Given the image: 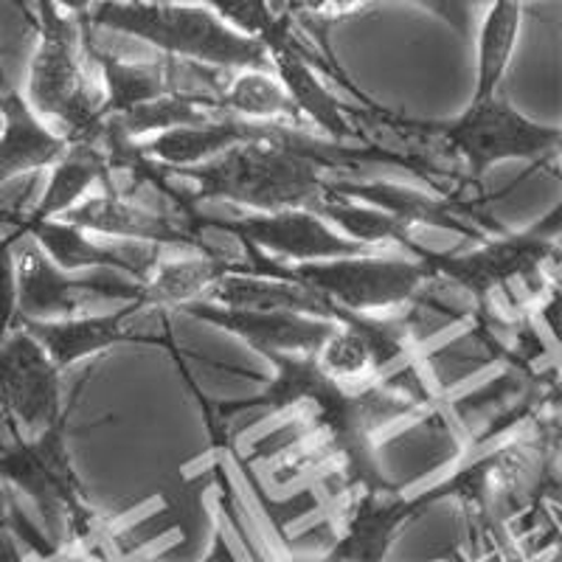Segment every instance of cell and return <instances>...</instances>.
<instances>
[{
  "label": "cell",
  "mask_w": 562,
  "mask_h": 562,
  "mask_svg": "<svg viewBox=\"0 0 562 562\" xmlns=\"http://www.w3.org/2000/svg\"><path fill=\"white\" fill-rule=\"evenodd\" d=\"M355 155L360 153H351V149L346 153L338 140L324 144V140L268 122L259 124L250 138L223 149L203 164L175 169L158 164L164 175H178L198 183V192L189 198L178 194V189H172L167 178L155 189L175 203L194 205L205 200H225V203L248 205L265 214L284 209L313 211L326 194L324 169L344 167Z\"/></svg>",
  "instance_id": "obj_1"
},
{
  "label": "cell",
  "mask_w": 562,
  "mask_h": 562,
  "mask_svg": "<svg viewBox=\"0 0 562 562\" xmlns=\"http://www.w3.org/2000/svg\"><path fill=\"white\" fill-rule=\"evenodd\" d=\"M82 23L147 40L160 54L209 68L273 74L262 40L239 34L209 7H183L175 0H97Z\"/></svg>",
  "instance_id": "obj_2"
},
{
  "label": "cell",
  "mask_w": 562,
  "mask_h": 562,
  "mask_svg": "<svg viewBox=\"0 0 562 562\" xmlns=\"http://www.w3.org/2000/svg\"><path fill=\"white\" fill-rule=\"evenodd\" d=\"M307 403L315 405V430L326 439V456H338L344 467V490L363 486L369 495H391L394 481L380 470L371 436L400 416L416 414L419 405L389 383L349 391L329 371Z\"/></svg>",
  "instance_id": "obj_3"
},
{
  "label": "cell",
  "mask_w": 562,
  "mask_h": 562,
  "mask_svg": "<svg viewBox=\"0 0 562 562\" xmlns=\"http://www.w3.org/2000/svg\"><path fill=\"white\" fill-rule=\"evenodd\" d=\"M40 40L29 68V104L59 119L68 140L102 135V90L85 70V23L54 0H37Z\"/></svg>",
  "instance_id": "obj_4"
},
{
  "label": "cell",
  "mask_w": 562,
  "mask_h": 562,
  "mask_svg": "<svg viewBox=\"0 0 562 562\" xmlns=\"http://www.w3.org/2000/svg\"><path fill=\"white\" fill-rule=\"evenodd\" d=\"M0 481L26 492L54 535L85 540L93 531V509L68 459L65 416L40 430L37 439H20L18 430H12V441L0 439Z\"/></svg>",
  "instance_id": "obj_5"
},
{
  "label": "cell",
  "mask_w": 562,
  "mask_h": 562,
  "mask_svg": "<svg viewBox=\"0 0 562 562\" xmlns=\"http://www.w3.org/2000/svg\"><path fill=\"white\" fill-rule=\"evenodd\" d=\"M557 237H560V205H554V211L537 220L531 228L518 231V234L504 231L498 239H484V245L470 254L428 250L422 259L434 265L436 273L448 276L459 288H464L479 304H484L492 290L504 288L509 293V281L515 279L526 281L531 299H540L551 290L543 268L551 259L554 262L560 259Z\"/></svg>",
  "instance_id": "obj_6"
},
{
  "label": "cell",
  "mask_w": 562,
  "mask_h": 562,
  "mask_svg": "<svg viewBox=\"0 0 562 562\" xmlns=\"http://www.w3.org/2000/svg\"><path fill=\"white\" fill-rule=\"evenodd\" d=\"M281 279L318 290L346 310L371 313V310L416 304L422 290L439 279V273L425 259L408 262V259H385L383 254H374L284 265Z\"/></svg>",
  "instance_id": "obj_7"
},
{
  "label": "cell",
  "mask_w": 562,
  "mask_h": 562,
  "mask_svg": "<svg viewBox=\"0 0 562 562\" xmlns=\"http://www.w3.org/2000/svg\"><path fill=\"white\" fill-rule=\"evenodd\" d=\"M422 130L439 135L464 160L470 180H481L501 160H537L560 147V127L529 122L498 93L470 102L453 122L425 124Z\"/></svg>",
  "instance_id": "obj_8"
},
{
  "label": "cell",
  "mask_w": 562,
  "mask_h": 562,
  "mask_svg": "<svg viewBox=\"0 0 562 562\" xmlns=\"http://www.w3.org/2000/svg\"><path fill=\"white\" fill-rule=\"evenodd\" d=\"M186 217V228L198 234L200 228L228 231L243 245H254L259 250L293 259V262H315V259H340V256H374L383 254L385 245L358 243L346 237L340 231L329 228L326 220L307 209H284L273 214H259V217H200L192 203H178Z\"/></svg>",
  "instance_id": "obj_9"
},
{
  "label": "cell",
  "mask_w": 562,
  "mask_h": 562,
  "mask_svg": "<svg viewBox=\"0 0 562 562\" xmlns=\"http://www.w3.org/2000/svg\"><path fill=\"white\" fill-rule=\"evenodd\" d=\"M59 374L37 338L12 326L0 338V416L40 434L63 419Z\"/></svg>",
  "instance_id": "obj_10"
},
{
  "label": "cell",
  "mask_w": 562,
  "mask_h": 562,
  "mask_svg": "<svg viewBox=\"0 0 562 562\" xmlns=\"http://www.w3.org/2000/svg\"><path fill=\"white\" fill-rule=\"evenodd\" d=\"M115 273L74 276V270L57 268L40 245H29L18 256V315L70 318L93 299H138L144 281H124Z\"/></svg>",
  "instance_id": "obj_11"
},
{
  "label": "cell",
  "mask_w": 562,
  "mask_h": 562,
  "mask_svg": "<svg viewBox=\"0 0 562 562\" xmlns=\"http://www.w3.org/2000/svg\"><path fill=\"white\" fill-rule=\"evenodd\" d=\"M270 63H273V74L279 77V82L284 85V90L290 93V99L295 102V108L301 110V115H307L310 122L318 124L326 135L338 144H346L349 138H358V130L349 127L344 110H340L338 99L329 93V90L321 85L318 70L326 77H335L344 88L355 90V85L344 77L338 63L326 57H315L307 45L301 43L293 34V18L284 20V26L276 32V37L268 43ZM358 93V90H355Z\"/></svg>",
  "instance_id": "obj_12"
},
{
  "label": "cell",
  "mask_w": 562,
  "mask_h": 562,
  "mask_svg": "<svg viewBox=\"0 0 562 562\" xmlns=\"http://www.w3.org/2000/svg\"><path fill=\"white\" fill-rule=\"evenodd\" d=\"M178 310L237 335L259 355H268V351H290V355L318 351L321 344L338 326L329 318H315V315L293 313V310L220 307V304H211L205 299L186 301Z\"/></svg>",
  "instance_id": "obj_13"
},
{
  "label": "cell",
  "mask_w": 562,
  "mask_h": 562,
  "mask_svg": "<svg viewBox=\"0 0 562 562\" xmlns=\"http://www.w3.org/2000/svg\"><path fill=\"white\" fill-rule=\"evenodd\" d=\"M326 192L340 194V198L360 200V203L378 205V209L394 214L400 223L411 225H434V228L456 231L470 239L484 243L486 234H504V225L498 220L479 214L473 205L461 200H439L425 192H414L405 186L385 183V180H371V183H326Z\"/></svg>",
  "instance_id": "obj_14"
},
{
  "label": "cell",
  "mask_w": 562,
  "mask_h": 562,
  "mask_svg": "<svg viewBox=\"0 0 562 562\" xmlns=\"http://www.w3.org/2000/svg\"><path fill=\"white\" fill-rule=\"evenodd\" d=\"M59 220L77 225L82 231H97L108 237L144 239L155 245H180V248H194L205 256H228L225 250L211 248L205 239L192 234L189 228H180L172 220L158 214V211L140 209V205L124 200L119 192H104L99 198H82L77 205L59 214Z\"/></svg>",
  "instance_id": "obj_15"
},
{
  "label": "cell",
  "mask_w": 562,
  "mask_h": 562,
  "mask_svg": "<svg viewBox=\"0 0 562 562\" xmlns=\"http://www.w3.org/2000/svg\"><path fill=\"white\" fill-rule=\"evenodd\" d=\"M68 135H57L20 90L0 82V186L18 175L40 172L57 164Z\"/></svg>",
  "instance_id": "obj_16"
},
{
  "label": "cell",
  "mask_w": 562,
  "mask_h": 562,
  "mask_svg": "<svg viewBox=\"0 0 562 562\" xmlns=\"http://www.w3.org/2000/svg\"><path fill=\"white\" fill-rule=\"evenodd\" d=\"M135 310H140L138 299L130 301L124 310H115L110 315H88V318L70 315V318L43 321L18 315L14 326H23L32 338H37L40 346L48 351V358L54 360V366L59 371H65L68 366L77 363V360L90 358V355L110 349L115 344H147V340H153L130 335L122 326L124 318L133 315Z\"/></svg>",
  "instance_id": "obj_17"
},
{
  "label": "cell",
  "mask_w": 562,
  "mask_h": 562,
  "mask_svg": "<svg viewBox=\"0 0 562 562\" xmlns=\"http://www.w3.org/2000/svg\"><path fill=\"white\" fill-rule=\"evenodd\" d=\"M0 223H12L20 234L34 237V243L45 250V256L52 259L57 268L63 270H88V268H108L119 270V273L133 276L135 281H147L158 265L153 259H130L124 254L102 248V245L90 243L85 237V231L77 225L65 223V220H29L23 214H0Z\"/></svg>",
  "instance_id": "obj_18"
},
{
  "label": "cell",
  "mask_w": 562,
  "mask_h": 562,
  "mask_svg": "<svg viewBox=\"0 0 562 562\" xmlns=\"http://www.w3.org/2000/svg\"><path fill=\"white\" fill-rule=\"evenodd\" d=\"M383 495H369L351 506L346 518V531L340 535L338 543L329 551V560H360V562H380L389 557L391 540L408 520L419 518L428 509V501L403 498L391 492V501H380Z\"/></svg>",
  "instance_id": "obj_19"
},
{
  "label": "cell",
  "mask_w": 562,
  "mask_h": 562,
  "mask_svg": "<svg viewBox=\"0 0 562 562\" xmlns=\"http://www.w3.org/2000/svg\"><path fill=\"white\" fill-rule=\"evenodd\" d=\"M85 57L93 59L102 70V119L104 115L124 113L135 104L153 102V99L167 97V93L183 88L180 85L183 68H180L178 57L160 54L158 59H149V63H122L113 54L99 52L93 40H90L88 26H85Z\"/></svg>",
  "instance_id": "obj_20"
},
{
  "label": "cell",
  "mask_w": 562,
  "mask_h": 562,
  "mask_svg": "<svg viewBox=\"0 0 562 562\" xmlns=\"http://www.w3.org/2000/svg\"><path fill=\"white\" fill-rule=\"evenodd\" d=\"M259 130V122H250L243 115L220 113L205 124H183V127L164 130V133L147 135L144 144H138V153L144 158L155 160L160 167H194L203 160L214 158L223 149L234 147L239 140L250 138Z\"/></svg>",
  "instance_id": "obj_21"
},
{
  "label": "cell",
  "mask_w": 562,
  "mask_h": 562,
  "mask_svg": "<svg viewBox=\"0 0 562 562\" xmlns=\"http://www.w3.org/2000/svg\"><path fill=\"white\" fill-rule=\"evenodd\" d=\"M220 307L245 310H293V313L315 315V318L335 321V304L329 295L313 288H304L299 281L268 279L254 273H228L214 281L203 295Z\"/></svg>",
  "instance_id": "obj_22"
},
{
  "label": "cell",
  "mask_w": 562,
  "mask_h": 562,
  "mask_svg": "<svg viewBox=\"0 0 562 562\" xmlns=\"http://www.w3.org/2000/svg\"><path fill=\"white\" fill-rule=\"evenodd\" d=\"M108 153H104L99 138H77L68 140L65 153L54 164V175L48 180V189L43 192V200L34 205L23 217L29 220H52L59 217L70 205H77L85 194L97 183L104 186V192H119L110 178Z\"/></svg>",
  "instance_id": "obj_23"
},
{
  "label": "cell",
  "mask_w": 562,
  "mask_h": 562,
  "mask_svg": "<svg viewBox=\"0 0 562 562\" xmlns=\"http://www.w3.org/2000/svg\"><path fill=\"white\" fill-rule=\"evenodd\" d=\"M228 273H245V262H231L228 256H200L160 265L140 284V307H180L186 301L203 299L205 290Z\"/></svg>",
  "instance_id": "obj_24"
},
{
  "label": "cell",
  "mask_w": 562,
  "mask_h": 562,
  "mask_svg": "<svg viewBox=\"0 0 562 562\" xmlns=\"http://www.w3.org/2000/svg\"><path fill=\"white\" fill-rule=\"evenodd\" d=\"M524 26V0H492L479 32V65H475L473 102L498 93L509 59Z\"/></svg>",
  "instance_id": "obj_25"
},
{
  "label": "cell",
  "mask_w": 562,
  "mask_h": 562,
  "mask_svg": "<svg viewBox=\"0 0 562 562\" xmlns=\"http://www.w3.org/2000/svg\"><path fill=\"white\" fill-rule=\"evenodd\" d=\"M313 214H318V217L326 220V223H333L335 228H340V234L358 239V243L403 245L405 250H411V254L419 256V259L428 254V248H422L416 239H411L408 225L400 223L394 214L378 209V205L351 203L349 198L326 192L324 200L313 209Z\"/></svg>",
  "instance_id": "obj_26"
},
{
  "label": "cell",
  "mask_w": 562,
  "mask_h": 562,
  "mask_svg": "<svg viewBox=\"0 0 562 562\" xmlns=\"http://www.w3.org/2000/svg\"><path fill=\"white\" fill-rule=\"evenodd\" d=\"M220 110L223 113L243 115L250 122H276V119H290L293 124L304 122L301 110L290 99L284 85L279 82L270 70H243L228 88L220 93Z\"/></svg>",
  "instance_id": "obj_27"
},
{
  "label": "cell",
  "mask_w": 562,
  "mask_h": 562,
  "mask_svg": "<svg viewBox=\"0 0 562 562\" xmlns=\"http://www.w3.org/2000/svg\"><path fill=\"white\" fill-rule=\"evenodd\" d=\"M203 7H209L223 23H228L231 29H237L245 37L262 40L265 48L276 37L281 23L293 18L276 0H203Z\"/></svg>",
  "instance_id": "obj_28"
},
{
  "label": "cell",
  "mask_w": 562,
  "mask_h": 562,
  "mask_svg": "<svg viewBox=\"0 0 562 562\" xmlns=\"http://www.w3.org/2000/svg\"><path fill=\"white\" fill-rule=\"evenodd\" d=\"M318 360L335 380L363 378L374 374V358H371V346L358 329L351 326H335L333 335L321 344Z\"/></svg>",
  "instance_id": "obj_29"
},
{
  "label": "cell",
  "mask_w": 562,
  "mask_h": 562,
  "mask_svg": "<svg viewBox=\"0 0 562 562\" xmlns=\"http://www.w3.org/2000/svg\"><path fill=\"white\" fill-rule=\"evenodd\" d=\"M18 537H23L29 546H37L40 551H43L45 557L54 554V546L43 543L37 535L32 531V526H29V520L23 518L18 512V506H14V501L9 498L7 492V484L0 481V560H20L18 554Z\"/></svg>",
  "instance_id": "obj_30"
},
{
  "label": "cell",
  "mask_w": 562,
  "mask_h": 562,
  "mask_svg": "<svg viewBox=\"0 0 562 562\" xmlns=\"http://www.w3.org/2000/svg\"><path fill=\"white\" fill-rule=\"evenodd\" d=\"M18 237H23V234L12 228L9 237L0 239V338L18 321V259L12 254Z\"/></svg>",
  "instance_id": "obj_31"
},
{
  "label": "cell",
  "mask_w": 562,
  "mask_h": 562,
  "mask_svg": "<svg viewBox=\"0 0 562 562\" xmlns=\"http://www.w3.org/2000/svg\"><path fill=\"white\" fill-rule=\"evenodd\" d=\"M408 3H416V7H422L425 12L434 14V18L445 20L459 37L470 40L473 37L475 12H479L481 7H490L492 0H408Z\"/></svg>",
  "instance_id": "obj_32"
},
{
  "label": "cell",
  "mask_w": 562,
  "mask_h": 562,
  "mask_svg": "<svg viewBox=\"0 0 562 562\" xmlns=\"http://www.w3.org/2000/svg\"><path fill=\"white\" fill-rule=\"evenodd\" d=\"M374 3L378 0H299L293 20H310V23H321V26H333L338 20L366 12Z\"/></svg>",
  "instance_id": "obj_33"
},
{
  "label": "cell",
  "mask_w": 562,
  "mask_h": 562,
  "mask_svg": "<svg viewBox=\"0 0 562 562\" xmlns=\"http://www.w3.org/2000/svg\"><path fill=\"white\" fill-rule=\"evenodd\" d=\"M54 3H57L65 14H74V18L79 20L88 18L90 9L97 7V0H54Z\"/></svg>",
  "instance_id": "obj_34"
},
{
  "label": "cell",
  "mask_w": 562,
  "mask_h": 562,
  "mask_svg": "<svg viewBox=\"0 0 562 562\" xmlns=\"http://www.w3.org/2000/svg\"><path fill=\"white\" fill-rule=\"evenodd\" d=\"M279 7L284 9V12L293 14V12H295V7H299V0H279Z\"/></svg>",
  "instance_id": "obj_35"
},
{
  "label": "cell",
  "mask_w": 562,
  "mask_h": 562,
  "mask_svg": "<svg viewBox=\"0 0 562 562\" xmlns=\"http://www.w3.org/2000/svg\"><path fill=\"white\" fill-rule=\"evenodd\" d=\"M276 3H279V0H276Z\"/></svg>",
  "instance_id": "obj_36"
}]
</instances>
